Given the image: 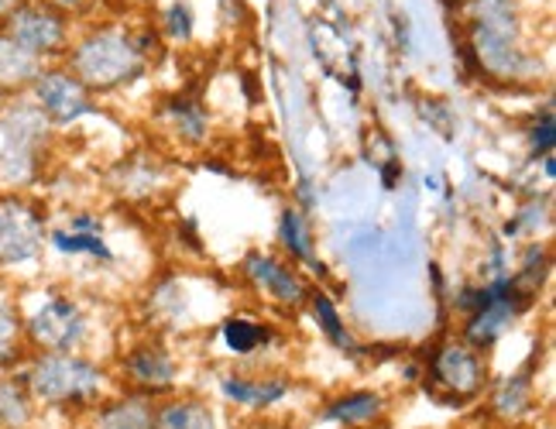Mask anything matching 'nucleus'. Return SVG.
I'll return each mask as SVG.
<instances>
[{"instance_id": "10", "label": "nucleus", "mask_w": 556, "mask_h": 429, "mask_svg": "<svg viewBox=\"0 0 556 429\" xmlns=\"http://www.w3.org/2000/svg\"><path fill=\"white\" fill-rule=\"evenodd\" d=\"M124 375L127 381L141 392H168L176 384V361L159 343H144V348L127 351L124 357Z\"/></svg>"}, {"instance_id": "15", "label": "nucleus", "mask_w": 556, "mask_h": 429, "mask_svg": "<svg viewBox=\"0 0 556 429\" xmlns=\"http://www.w3.org/2000/svg\"><path fill=\"white\" fill-rule=\"evenodd\" d=\"M28 340H25V319L21 310L8 299H0V375L17 371L28 361Z\"/></svg>"}, {"instance_id": "28", "label": "nucleus", "mask_w": 556, "mask_h": 429, "mask_svg": "<svg viewBox=\"0 0 556 429\" xmlns=\"http://www.w3.org/2000/svg\"><path fill=\"white\" fill-rule=\"evenodd\" d=\"M21 4V0H0V28H4V21L14 14V8Z\"/></svg>"}, {"instance_id": "25", "label": "nucleus", "mask_w": 556, "mask_h": 429, "mask_svg": "<svg viewBox=\"0 0 556 429\" xmlns=\"http://www.w3.org/2000/svg\"><path fill=\"white\" fill-rule=\"evenodd\" d=\"M529 141H532V152H536V155H549L553 152V141H556V135H553V111H546L543 121H536Z\"/></svg>"}, {"instance_id": "9", "label": "nucleus", "mask_w": 556, "mask_h": 429, "mask_svg": "<svg viewBox=\"0 0 556 429\" xmlns=\"http://www.w3.org/2000/svg\"><path fill=\"white\" fill-rule=\"evenodd\" d=\"M244 275L251 278L254 289L265 292L278 306H299V303H306V295H309L303 275H299L295 268H289V265H282L271 254H248L244 257Z\"/></svg>"}, {"instance_id": "16", "label": "nucleus", "mask_w": 556, "mask_h": 429, "mask_svg": "<svg viewBox=\"0 0 556 429\" xmlns=\"http://www.w3.org/2000/svg\"><path fill=\"white\" fill-rule=\"evenodd\" d=\"M384 413V399L378 392H348L327 405V419L340 422V426H368Z\"/></svg>"}, {"instance_id": "19", "label": "nucleus", "mask_w": 556, "mask_h": 429, "mask_svg": "<svg viewBox=\"0 0 556 429\" xmlns=\"http://www.w3.org/2000/svg\"><path fill=\"white\" fill-rule=\"evenodd\" d=\"M220 337H224V343L233 354H254V351L265 348V343L271 340V330L265 324H258V319L233 316V319H227V324H224Z\"/></svg>"}, {"instance_id": "12", "label": "nucleus", "mask_w": 556, "mask_h": 429, "mask_svg": "<svg viewBox=\"0 0 556 429\" xmlns=\"http://www.w3.org/2000/svg\"><path fill=\"white\" fill-rule=\"evenodd\" d=\"M224 395L233 405H244V409H268L278 399H286L289 381L286 378H244V375H230L224 378Z\"/></svg>"}, {"instance_id": "23", "label": "nucleus", "mask_w": 556, "mask_h": 429, "mask_svg": "<svg viewBox=\"0 0 556 429\" xmlns=\"http://www.w3.org/2000/svg\"><path fill=\"white\" fill-rule=\"evenodd\" d=\"M159 28L165 38H173V41H189L192 38V28H197V17H192V8L186 4V0H173L162 17H159Z\"/></svg>"}, {"instance_id": "14", "label": "nucleus", "mask_w": 556, "mask_h": 429, "mask_svg": "<svg viewBox=\"0 0 556 429\" xmlns=\"http://www.w3.org/2000/svg\"><path fill=\"white\" fill-rule=\"evenodd\" d=\"M93 429H155V405L144 395H127L121 402L100 405Z\"/></svg>"}, {"instance_id": "11", "label": "nucleus", "mask_w": 556, "mask_h": 429, "mask_svg": "<svg viewBox=\"0 0 556 429\" xmlns=\"http://www.w3.org/2000/svg\"><path fill=\"white\" fill-rule=\"evenodd\" d=\"M41 70H46V62L25 52L4 28H0V93H8V97L28 93V86L35 83Z\"/></svg>"}, {"instance_id": "3", "label": "nucleus", "mask_w": 556, "mask_h": 429, "mask_svg": "<svg viewBox=\"0 0 556 429\" xmlns=\"http://www.w3.org/2000/svg\"><path fill=\"white\" fill-rule=\"evenodd\" d=\"M49 131L52 124L38 114L31 100H11L0 111V179L11 186L28 182Z\"/></svg>"}, {"instance_id": "27", "label": "nucleus", "mask_w": 556, "mask_h": 429, "mask_svg": "<svg viewBox=\"0 0 556 429\" xmlns=\"http://www.w3.org/2000/svg\"><path fill=\"white\" fill-rule=\"evenodd\" d=\"M66 230H76V234H100V220L97 217H90V213H79V217H73L70 220V227Z\"/></svg>"}, {"instance_id": "21", "label": "nucleus", "mask_w": 556, "mask_h": 429, "mask_svg": "<svg viewBox=\"0 0 556 429\" xmlns=\"http://www.w3.org/2000/svg\"><path fill=\"white\" fill-rule=\"evenodd\" d=\"M49 244L62 254H90L100 262H111V248L100 234H76V230H49Z\"/></svg>"}, {"instance_id": "4", "label": "nucleus", "mask_w": 556, "mask_h": 429, "mask_svg": "<svg viewBox=\"0 0 556 429\" xmlns=\"http://www.w3.org/2000/svg\"><path fill=\"white\" fill-rule=\"evenodd\" d=\"M21 319H25L31 354H76L79 343L87 340V316L70 295L41 299L31 313H21Z\"/></svg>"}, {"instance_id": "22", "label": "nucleus", "mask_w": 556, "mask_h": 429, "mask_svg": "<svg viewBox=\"0 0 556 429\" xmlns=\"http://www.w3.org/2000/svg\"><path fill=\"white\" fill-rule=\"evenodd\" d=\"M306 299H309V306H313V313H316V319H319V327H324V333H327L333 343H340V348H354V340H351V333H348V327H344V319H340L337 306L330 303V295H327V292H309Z\"/></svg>"}, {"instance_id": "2", "label": "nucleus", "mask_w": 556, "mask_h": 429, "mask_svg": "<svg viewBox=\"0 0 556 429\" xmlns=\"http://www.w3.org/2000/svg\"><path fill=\"white\" fill-rule=\"evenodd\" d=\"M17 371L35 405H46V409H87L103 395L106 384L100 364L79 354H28Z\"/></svg>"}, {"instance_id": "17", "label": "nucleus", "mask_w": 556, "mask_h": 429, "mask_svg": "<svg viewBox=\"0 0 556 429\" xmlns=\"http://www.w3.org/2000/svg\"><path fill=\"white\" fill-rule=\"evenodd\" d=\"M155 429H217L210 405L197 399H176L155 409Z\"/></svg>"}, {"instance_id": "8", "label": "nucleus", "mask_w": 556, "mask_h": 429, "mask_svg": "<svg viewBox=\"0 0 556 429\" xmlns=\"http://www.w3.org/2000/svg\"><path fill=\"white\" fill-rule=\"evenodd\" d=\"M433 381H437V395L446 405H460L464 399L478 395L484 384V364L481 354L470 348V343H443V348L433 354Z\"/></svg>"}, {"instance_id": "18", "label": "nucleus", "mask_w": 556, "mask_h": 429, "mask_svg": "<svg viewBox=\"0 0 556 429\" xmlns=\"http://www.w3.org/2000/svg\"><path fill=\"white\" fill-rule=\"evenodd\" d=\"M165 117L168 124H173V131L189 141V144H197L206 138V111L197 103V100H189V97H176V100H168L165 103Z\"/></svg>"}, {"instance_id": "1", "label": "nucleus", "mask_w": 556, "mask_h": 429, "mask_svg": "<svg viewBox=\"0 0 556 429\" xmlns=\"http://www.w3.org/2000/svg\"><path fill=\"white\" fill-rule=\"evenodd\" d=\"M66 70L90 93H111L148 70V55L138 49V38L131 31L117 25H97L73 38L66 52Z\"/></svg>"}, {"instance_id": "26", "label": "nucleus", "mask_w": 556, "mask_h": 429, "mask_svg": "<svg viewBox=\"0 0 556 429\" xmlns=\"http://www.w3.org/2000/svg\"><path fill=\"white\" fill-rule=\"evenodd\" d=\"M38 4H46V8H52L59 14L73 17V14H87L93 4H100V0H38Z\"/></svg>"}, {"instance_id": "6", "label": "nucleus", "mask_w": 556, "mask_h": 429, "mask_svg": "<svg viewBox=\"0 0 556 429\" xmlns=\"http://www.w3.org/2000/svg\"><path fill=\"white\" fill-rule=\"evenodd\" d=\"M46 241V213H41L38 203L17 197V192L0 197V268L35 262Z\"/></svg>"}, {"instance_id": "7", "label": "nucleus", "mask_w": 556, "mask_h": 429, "mask_svg": "<svg viewBox=\"0 0 556 429\" xmlns=\"http://www.w3.org/2000/svg\"><path fill=\"white\" fill-rule=\"evenodd\" d=\"M28 100L38 106L41 117L59 127L97 111L93 93L66 66H59V62H52V66H46L35 76V83L28 86Z\"/></svg>"}, {"instance_id": "20", "label": "nucleus", "mask_w": 556, "mask_h": 429, "mask_svg": "<svg viewBox=\"0 0 556 429\" xmlns=\"http://www.w3.org/2000/svg\"><path fill=\"white\" fill-rule=\"evenodd\" d=\"M278 241L295 257V262H313V234L306 217L295 206L282 210V220H278Z\"/></svg>"}, {"instance_id": "24", "label": "nucleus", "mask_w": 556, "mask_h": 429, "mask_svg": "<svg viewBox=\"0 0 556 429\" xmlns=\"http://www.w3.org/2000/svg\"><path fill=\"white\" fill-rule=\"evenodd\" d=\"M529 392H532V384L526 375H511L505 384H502V392L495 399V409L502 416H519L526 405H529Z\"/></svg>"}, {"instance_id": "13", "label": "nucleus", "mask_w": 556, "mask_h": 429, "mask_svg": "<svg viewBox=\"0 0 556 429\" xmlns=\"http://www.w3.org/2000/svg\"><path fill=\"white\" fill-rule=\"evenodd\" d=\"M35 413L38 405L21 371L0 375V429H28L35 422Z\"/></svg>"}, {"instance_id": "5", "label": "nucleus", "mask_w": 556, "mask_h": 429, "mask_svg": "<svg viewBox=\"0 0 556 429\" xmlns=\"http://www.w3.org/2000/svg\"><path fill=\"white\" fill-rule=\"evenodd\" d=\"M4 31L25 52H31L35 59L46 62V66L66 59L70 46H73V17L38 4V0H21V4L14 8V14L4 21Z\"/></svg>"}]
</instances>
